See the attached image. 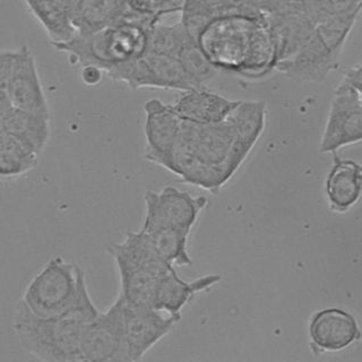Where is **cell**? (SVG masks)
<instances>
[{"instance_id":"obj_1","label":"cell","mask_w":362,"mask_h":362,"mask_svg":"<svg viewBox=\"0 0 362 362\" xmlns=\"http://www.w3.org/2000/svg\"><path fill=\"white\" fill-rule=\"evenodd\" d=\"M99 314L85 281L75 305L54 317L37 316L22 300L17 303L11 328L23 350L45 362H79L85 328Z\"/></svg>"},{"instance_id":"obj_2","label":"cell","mask_w":362,"mask_h":362,"mask_svg":"<svg viewBox=\"0 0 362 362\" xmlns=\"http://www.w3.org/2000/svg\"><path fill=\"white\" fill-rule=\"evenodd\" d=\"M156 17L124 9L118 21L88 33H77L65 42L52 43L75 65H93L105 73L144 56L151 26Z\"/></svg>"},{"instance_id":"obj_3","label":"cell","mask_w":362,"mask_h":362,"mask_svg":"<svg viewBox=\"0 0 362 362\" xmlns=\"http://www.w3.org/2000/svg\"><path fill=\"white\" fill-rule=\"evenodd\" d=\"M267 16L250 6H238L209 21L196 37L198 47L218 71L238 75L246 62L255 32Z\"/></svg>"},{"instance_id":"obj_4","label":"cell","mask_w":362,"mask_h":362,"mask_svg":"<svg viewBox=\"0 0 362 362\" xmlns=\"http://www.w3.org/2000/svg\"><path fill=\"white\" fill-rule=\"evenodd\" d=\"M85 281L84 271L78 265L54 257L32 279L21 300L37 316H58L76 303Z\"/></svg>"},{"instance_id":"obj_5","label":"cell","mask_w":362,"mask_h":362,"mask_svg":"<svg viewBox=\"0 0 362 362\" xmlns=\"http://www.w3.org/2000/svg\"><path fill=\"white\" fill-rule=\"evenodd\" d=\"M107 76L133 90L160 88L184 92L198 88L187 75L178 58L150 52L113 68L107 71Z\"/></svg>"},{"instance_id":"obj_6","label":"cell","mask_w":362,"mask_h":362,"mask_svg":"<svg viewBox=\"0 0 362 362\" xmlns=\"http://www.w3.org/2000/svg\"><path fill=\"white\" fill-rule=\"evenodd\" d=\"M362 139V90L341 82L334 90L320 143V153H332Z\"/></svg>"},{"instance_id":"obj_7","label":"cell","mask_w":362,"mask_h":362,"mask_svg":"<svg viewBox=\"0 0 362 362\" xmlns=\"http://www.w3.org/2000/svg\"><path fill=\"white\" fill-rule=\"evenodd\" d=\"M81 356L82 361H129L124 341V299L120 294L107 310L99 311L88 322L83 334Z\"/></svg>"},{"instance_id":"obj_8","label":"cell","mask_w":362,"mask_h":362,"mask_svg":"<svg viewBox=\"0 0 362 362\" xmlns=\"http://www.w3.org/2000/svg\"><path fill=\"white\" fill-rule=\"evenodd\" d=\"M144 199L145 218L141 230L145 232L164 226L192 231L209 203L205 196H192L173 186L164 187L158 192L148 190Z\"/></svg>"},{"instance_id":"obj_9","label":"cell","mask_w":362,"mask_h":362,"mask_svg":"<svg viewBox=\"0 0 362 362\" xmlns=\"http://www.w3.org/2000/svg\"><path fill=\"white\" fill-rule=\"evenodd\" d=\"M179 317L148 305H129L124 301V341L129 361H141L151 349L173 331Z\"/></svg>"},{"instance_id":"obj_10","label":"cell","mask_w":362,"mask_h":362,"mask_svg":"<svg viewBox=\"0 0 362 362\" xmlns=\"http://www.w3.org/2000/svg\"><path fill=\"white\" fill-rule=\"evenodd\" d=\"M308 337L313 354H335L360 341L361 329L352 313L339 307H328L311 315Z\"/></svg>"},{"instance_id":"obj_11","label":"cell","mask_w":362,"mask_h":362,"mask_svg":"<svg viewBox=\"0 0 362 362\" xmlns=\"http://www.w3.org/2000/svg\"><path fill=\"white\" fill-rule=\"evenodd\" d=\"M233 141L223 171L228 181L246 161L255 145L263 135L266 124V102L240 100L229 117Z\"/></svg>"},{"instance_id":"obj_12","label":"cell","mask_w":362,"mask_h":362,"mask_svg":"<svg viewBox=\"0 0 362 362\" xmlns=\"http://www.w3.org/2000/svg\"><path fill=\"white\" fill-rule=\"evenodd\" d=\"M144 113L145 158L165 169L178 141L182 120L171 105L158 99L147 100Z\"/></svg>"},{"instance_id":"obj_13","label":"cell","mask_w":362,"mask_h":362,"mask_svg":"<svg viewBox=\"0 0 362 362\" xmlns=\"http://www.w3.org/2000/svg\"><path fill=\"white\" fill-rule=\"evenodd\" d=\"M339 54L314 31L308 42L288 59L279 62L275 71L299 83H320L339 65Z\"/></svg>"},{"instance_id":"obj_14","label":"cell","mask_w":362,"mask_h":362,"mask_svg":"<svg viewBox=\"0 0 362 362\" xmlns=\"http://www.w3.org/2000/svg\"><path fill=\"white\" fill-rule=\"evenodd\" d=\"M11 107L50 118V109L40 79L37 62L28 45L18 48L14 71L6 88Z\"/></svg>"},{"instance_id":"obj_15","label":"cell","mask_w":362,"mask_h":362,"mask_svg":"<svg viewBox=\"0 0 362 362\" xmlns=\"http://www.w3.org/2000/svg\"><path fill=\"white\" fill-rule=\"evenodd\" d=\"M179 135L196 158L212 167L223 170L233 141L229 118L211 124L182 122Z\"/></svg>"},{"instance_id":"obj_16","label":"cell","mask_w":362,"mask_h":362,"mask_svg":"<svg viewBox=\"0 0 362 362\" xmlns=\"http://www.w3.org/2000/svg\"><path fill=\"white\" fill-rule=\"evenodd\" d=\"M239 102L240 100L228 99L206 86H198L181 92L171 107L182 122L211 124L229 118Z\"/></svg>"},{"instance_id":"obj_17","label":"cell","mask_w":362,"mask_h":362,"mask_svg":"<svg viewBox=\"0 0 362 362\" xmlns=\"http://www.w3.org/2000/svg\"><path fill=\"white\" fill-rule=\"evenodd\" d=\"M221 279L220 274L213 273L187 282L177 274L175 267H171L158 280L153 308L181 318V310L195 298L196 294L216 286Z\"/></svg>"},{"instance_id":"obj_18","label":"cell","mask_w":362,"mask_h":362,"mask_svg":"<svg viewBox=\"0 0 362 362\" xmlns=\"http://www.w3.org/2000/svg\"><path fill=\"white\" fill-rule=\"evenodd\" d=\"M326 201L332 212L345 214L359 202L362 192V167L352 160L334 156L325 179Z\"/></svg>"},{"instance_id":"obj_19","label":"cell","mask_w":362,"mask_h":362,"mask_svg":"<svg viewBox=\"0 0 362 362\" xmlns=\"http://www.w3.org/2000/svg\"><path fill=\"white\" fill-rule=\"evenodd\" d=\"M165 169L178 175L186 184L201 187L212 194L220 192L221 188L228 182L223 170L212 167L196 158L189 147L181 139L180 135Z\"/></svg>"},{"instance_id":"obj_20","label":"cell","mask_w":362,"mask_h":362,"mask_svg":"<svg viewBox=\"0 0 362 362\" xmlns=\"http://www.w3.org/2000/svg\"><path fill=\"white\" fill-rule=\"evenodd\" d=\"M3 132L39 156L45 151L50 139V118L21 110L17 107H6L0 111Z\"/></svg>"},{"instance_id":"obj_21","label":"cell","mask_w":362,"mask_h":362,"mask_svg":"<svg viewBox=\"0 0 362 362\" xmlns=\"http://www.w3.org/2000/svg\"><path fill=\"white\" fill-rule=\"evenodd\" d=\"M267 22L276 50L277 62L288 59L303 48L313 37L316 26L305 11L267 16Z\"/></svg>"},{"instance_id":"obj_22","label":"cell","mask_w":362,"mask_h":362,"mask_svg":"<svg viewBox=\"0 0 362 362\" xmlns=\"http://www.w3.org/2000/svg\"><path fill=\"white\" fill-rule=\"evenodd\" d=\"M276 62V50L266 20L255 32L246 62L238 76L249 81L265 78L275 71Z\"/></svg>"},{"instance_id":"obj_23","label":"cell","mask_w":362,"mask_h":362,"mask_svg":"<svg viewBox=\"0 0 362 362\" xmlns=\"http://www.w3.org/2000/svg\"><path fill=\"white\" fill-rule=\"evenodd\" d=\"M52 43L65 42L76 34L68 11L67 0H26Z\"/></svg>"},{"instance_id":"obj_24","label":"cell","mask_w":362,"mask_h":362,"mask_svg":"<svg viewBox=\"0 0 362 362\" xmlns=\"http://www.w3.org/2000/svg\"><path fill=\"white\" fill-rule=\"evenodd\" d=\"M143 231V230H141ZM144 232L158 257L171 266H190L192 257L188 252L190 231L164 226L153 231Z\"/></svg>"},{"instance_id":"obj_25","label":"cell","mask_w":362,"mask_h":362,"mask_svg":"<svg viewBox=\"0 0 362 362\" xmlns=\"http://www.w3.org/2000/svg\"><path fill=\"white\" fill-rule=\"evenodd\" d=\"M120 275V296L129 305L153 307L158 280L162 275L136 267L118 266Z\"/></svg>"},{"instance_id":"obj_26","label":"cell","mask_w":362,"mask_h":362,"mask_svg":"<svg viewBox=\"0 0 362 362\" xmlns=\"http://www.w3.org/2000/svg\"><path fill=\"white\" fill-rule=\"evenodd\" d=\"M237 7L232 0H184L180 21L190 37L196 40L209 21Z\"/></svg>"},{"instance_id":"obj_27","label":"cell","mask_w":362,"mask_h":362,"mask_svg":"<svg viewBox=\"0 0 362 362\" xmlns=\"http://www.w3.org/2000/svg\"><path fill=\"white\" fill-rule=\"evenodd\" d=\"M39 156L13 137L0 133V178H16L35 169Z\"/></svg>"},{"instance_id":"obj_28","label":"cell","mask_w":362,"mask_h":362,"mask_svg":"<svg viewBox=\"0 0 362 362\" xmlns=\"http://www.w3.org/2000/svg\"><path fill=\"white\" fill-rule=\"evenodd\" d=\"M192 40L195 39L190 37L181 21L173 25H167L158 20L151 26L148 31L146 52L177 58L181 49Z\"/></svg>"},{"instance_id":"obj_29","label":"cell","mask_w":362,"mask_h":362,"mask_svg":"<svg viewBox=\"0 0 362 362\" xmlns=\"http://www.w3.org/2000/svg\"><path fill=\"white\" fill-rule=\"evenodd\" d=\"M177 58L196 86H206L220 73L207 60L195 40L187 43Z\"/></svg>"},{"instance_id":"obj_30","label":"cell","mask_w":362,"mask_h":362,"mask_svg":"<svg viewBox=\"0 0 362 362\" xmlns=\"http://www.w3.org/2000/svg\"><path fill=\"white\" fill-rule=\"evenodd\" d=\"M362 0H305V13L315 24L339 15L361 11Z\"/></svg>"},{"instance_id":"obj_31","label":"cell","mask_w":362,"mask_h":362,"mask_svg":"<svg viewBox=\"0 0 362 362\" xmlns=\"http://www.w3.org/2000/svg\"><path fill=\"white\" fill-rule=\"evenodd\" d=\"M184 0H124V7L136 14L147 15L161 20L165 15L181 11Z\"/></svg>"},{"instance_id":"obj_32","label":"cell","mask_w":362,"mask_h":362,"mask_svg":"<svg viewBox=\"0 0 362 362\" xmlns=\"http://www.w3.org/2000/svg\"><path fill=\"white\" fill-rule=\"evenodd\" d=\"M17 56H18V48L0 50V111L11 105L6 93V88L8 85L11 74L14 71Z\"/></svg>"},{"instance_id":"obj_33","label":"cell","mask_w":362,"mask_h":362,"mask_svg":"<svg viewBox=\"0 0 362 362\" xmlns=\"http://www.w3.org/2000/svg\"><path fill=\"white\" fill-rule=\"evenodd\" d=\"M81 69V78L83 83L88 86H95L101 82L105 71L101 68L93 65L83 66Z\"/></svg>"},{"instance_id":"obj_34","label":"cell","mask_w":362,"mask_h":362,"mask_svg":"<svg viewBox=\"0 0 362 362\" xmlns=\"http://www.w3.org/2000/svg\"><path fill=\"white\" fill-rule=\"evenodd\" d=\"M233 4L235 6H250L252 8L256 9V4H257L258 0H232Z\"/></svg>"},{"instance_id":"obj_35","label":"cell","mask_w":362,"mask_h":362,"mask_svg":"<svg viewBox=\"0 0 362 362\" xmlns=\"http://www.w3.org/2000/svg\"><path fill=\"white\" fill-rule=\"evenodd\" d=\"M3 132V128H1V118H0V133Z\"/></svg>"}]
</instances>
